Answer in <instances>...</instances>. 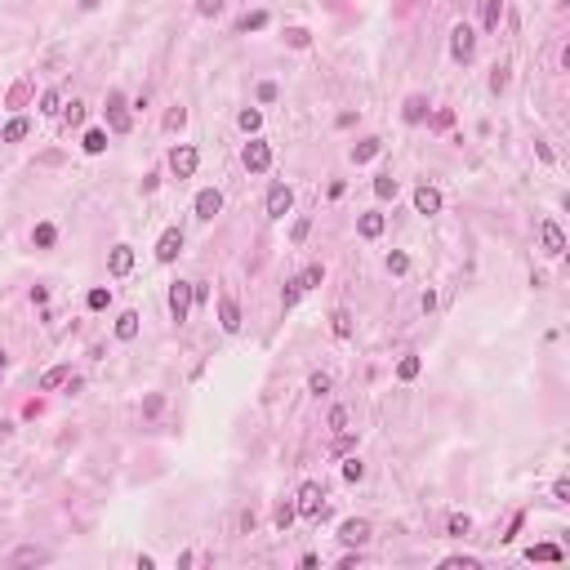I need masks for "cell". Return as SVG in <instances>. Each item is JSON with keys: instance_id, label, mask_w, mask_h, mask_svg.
Instances as JSON below:
<instances>
[{"instance_id": "5", "label": "cell", "mask_w": 570, "mask_h": 570, "mask_svg": "<svg viewBox=\"0 0 570 570\" xmlns=\"http://www.w3.org/2000/svg\"><path fill=\"white\" fill-rule=\"evenodd\" d=\"M196 160H201V151H196L192 142H178V147L169 151V169H174V178H192L196 174Z\"/></svg>"}, {"instance_id": "43", "label": "cell", "mask_w": 570, "mask_h": 570, "mask_svg": "<svg viewBox=\"0 0 570 570\" xmlns=\"http://www.w3.org/2000/svg\"><path fill=\"white\" fill-rule=\"evenodd\" d=\"M321 277H326V268H321V263H312V268L303 272V285H308V290H312V285H321Z\"/></svg>"}, {"instance_id": "35", "label": "cell", "mask_w": 570, "mask_h": 570, "mask_svg": "<svg viewBox=\"0 0 570 570\" xmlns=\"http://www.w3.org/2000/svg\"><path fill=\"white\" fill-rule=\"evenodd\" d=\"M441 566H445V570H477L481 562H477V557H445Z\"/></svg>"}, {"instance_id": "24", "label": "cell", "mask_w": 570, "mask_h": 570, "mask_svg": "<svg viewBox=\"0 0 570 570\" xmlns=\"http://www.w3.org/2000/svg\"><path fill=\"white\" fill-rule=\"evenodd\" d=\"M397 192H401V183H397L392 174H379V178H374V196H379V201H392Z\"/></svg>"}, {"instance_id": "16", "label": "cell", "mask_w": 570, "mask_h": 570, "mask_svg": "<svg viewBox=\"0 0 570 570\" xmlns=\"http://www.w3.org/2000/svg\"><path fill=\"white\" fill-rule=\"evenodd\" d=\"M383 227H388V218L379 214V210H370V214H361V223H357V232L366 236V241H374V236H383Z\"/></svg>"}, {"instance_id": "20", "label": "cell", "mask_w": 570, "mask_h": 570, "mask_svg": "<svg viewBox=\"0 0 570 570\" xmlns=\"http://www.w3.org/2000/svg\"><path fill=\"white\" fill-rule=\"evenodd\" d=\"M134 335H138V312H120V317H116V339H120V344H129Z\"/></svg>"}, {"instance_id": "49", "label": "cell", "mask_w": 570, "mask_h": 570, "mask_svg": "<svg viewBox=\"0 0 570 570\" xmlns=\"http://www.w3.org/2000/svg\"><path fill=\"white\" fill-rule=\"evenodd\" d=\"M553 499H557V503H566V499H570V481H566V477L553 486Z\"/></svg>"}, {"instance_id": "47", "label": "cell", "mask_w": 570, "mask_h": 570, "mask_svg": "<svg viewBox=\"0 0 570 570\" xmlns=\"http://www.w3.org/2000/svg\"><path fill=\"white\" fill-rule=\"evenodd\" d=\"M218 9H223V0H196V14H205V18H214Z\"/></svg>"}, {"instance_id": "45", "label": "cell", "mask_w": 570, "mask_h": 570, "mask_svg": "<svg viewBox=\"0 0 570 570\" xmlns=\"http://www.w3.org/2000/svg\"><path fill=\"white\" fill-rule=\"evenodd\" d=\"M352 445H357V436H352V432H339V436H335V454H348Z\"/></svg>"}, {"instance_id": "30", "label": "cell", "mask_w": 570, "mask_h": 570, "mask_svg": "<svg viewBox=\"0 0 570 570\" xmlns=\"http://www.w3.org/2000/svg\"><path fill=\"white\" fill-rule=\"evenodd\" d=\"M85 303H89L94 312H103V308H107V303H112V290H103V285H94V290L85 294Z\"/></svg>"}, {"instance_id": "25", "label": "cell", "mask_w": 570, "mask_h": 570, "mask_svg": "<svg viewBox=\"0 0 570 570\" xmlns=\"http://www.w3.org/2000/svg\"><path fill=\"white\" fill-rule=\"evenodd\" d=\"M419 370H423V361H419V357H401V361H397V379H401V383L419 379Z\"/></svg>"}, {"instance_id": "33", "label": "cell", "mask_w": 570, "mask_h": 570, "mask_svg": "<svg viewBox=\"0 0 570 570\" xmlns=\"http://www.w3.org/2000/svg\"><path fill=\"white\" fill-rule=\"evenodd\" d=\"M335 335H339V339H348V335H352V312H344V308L335 312Z\"/></svg>"}, {"instance_id": "41", "label": "cell", "mask_w": 570, "mask_h": 570, "mask_svg": "<svg viewBox=\"0 0 570 570\" xmlns=\"http://www.w3.org/2000/svg\"><path fill=\"white\" fill-rule=\"evenodd\" d=\"M27 94H32V89H27V81H18L14 89H9V107H23V103H27Z\"/></svg>"}, {"instance_id": "21", "label": "cell", "mask_w": 570, "mask_h": 570, "mask_svg": "<svg viewBox=\"0 0 570 570\" xmlns=\"http://www.w3.org/2000/svg\"><path fill=\"white\" fill-rule=\"evenodd\" d=\"M67 379H72V366H54V370H45L41 388H45V392H54V388H63Z\"/></svg>"}, {"instance_id": "36", "label": "cell", "mask_w": 570, "mask_h": 570, "mask_svg": "<svg viewBox=\"0 0 570 570\" xmlns=\"http://www.w3.org/2000/svg\"><path fill=\"white\" fill-rule=\"evenodd\" d=\"M285 41H290L294 50H308V45H312V36L303 32V27H290V32H285Z\"/></svg>"}, {"instance_id": "18", "label": "cell", "mask_w": 570, "mask_h": 570, "mask_svg": "<svg viewBox=\"0 0 570 570\" xmlns=\"http://www.w3.org/2000/svg\"><path fill=\"white\" fill-rule=\"evenodd\" d=\"M401 116L410 120V125H419V120L427 116V98H423V94H410V98H405V107H401Z\"/></svg>"}, {"instance_id": "31", "label": "cell", "mask_w": 570, "mask_h": 570, "mask_svg": "<svg viewBox=\"0 0 570 570\" xmlns=\"http://www.w3.org/2000/svg\"><path fill=\"white\" fill-rule=\"evenodd\" d=\"M468 530H472V517H468V512H454V517H450V535H454V539H463Z\"/></svg>"}, {"instance_id": "26", "label": "cell", "mask_w": 570, "mask_h": 570, "mask_svg": "<svg viewBox=\"0 0 570 570\" xmlns=\"http://www.w3.org/2000/svg\"><path fill=\"white\" fill-rule=\"evenodd\" d=\"M54 241H59V232H54V223H36V232H32V245H36V250H50Z\"/></svg>"}, {"instance_id": "27", "label": "cell", "mask_w": 570, "mask_h": 570, "mask_svg": "<svg viewBox=\"0 0 570 570\" xmlns=\"http://www.w3.org/2000/svg\"><path fill=\"white\" fill-rule=\"evenodd\" d=\"M379 147H383L379 138H366V142H357V147H352V160H357V165H366V160H374V156H379Z\"/></svg>"}, {"instance_id": "4", "label": "cell", "mask_w": 570, "mask_h": 570, "mask_svg": "<svg viewBox=\"0 0 570 570\" xmlns=\"http://www.w3.org/2000/svg\"><path fill=\"white\" fill-rule=\"evenodd\" d=\"M169 317H174L178 326L192 317V281H174L169 285Z\"/></svg>"}, {"instance_id": "14", "label": "cell", "mask_w": 570, "mask_h": 570, "mask_svg": "<svg viewBox=\"0 0 570 570\" xmlns=\"http://www.w3.org/2000/svg\"><path fill=\"white\" fill-rule=\"evenodd\" d=\"M414 210L419 214H441V192H436V187H414Z\"/></svg>"}, {"instance_id": "44", "label": "cell", "mask_w": 570, "mask_h": 570, "mask_svg": "<svg viewBox=\"0 0 570 570\" xmlns=\"http://www.w3.org/2000/svg\"><path fill=\"white\" fill-rule=\"evenodd\" d=\"M330 427H335V432H344V427H348V410H344V405L330 410Z\"/></svg>"}, {"instance_id": "46", "label": "cell", "mask_w": 570, "mask_h": 570, "mask_svg": "<svg viewBox=\"0 0 570 570\" xmlns=\"http://www.w3.org/2000/svg\"><path fill=\"white\" fill-rule=\"evenodd\" d=\"M490 89H495V94L508 89V67H495V76H490Z\"/></svg>"}, {"instance_id": "50", "label": "cell", "mask_w": 570, "mask_h": 570, "mask_svg": "<svg viewBox=\"0 0 570 570\" xmlns=\"http://www.w3.org/2000/svg\"><path fill=\"white\" fill-rule=\"evenodd\" d=\"M259 98H263V103H272V98H277V85L263 81V85H259Z\"/></svg>"}, {"instance_id": "6", "label": "cell", "mask_w": 570, "mask_h": 570, "mask_svg": "<svg viewBox=\"0 0 570 570\" xmlns=\"http://www.w3.org/2000/svg\"><path fill=\"white\" fill-rule=\"evenodd\" d=\"M539 241H544L548 259H562V254H566V232H562L557 218H544V223H539Z\"/></svg>"}, {"instance_id": "8", "label": "cell", "mask_w": 570, "mask_h": 570, "mask_svg": "<svg viewBox=\"0 0 570 570\" xmlns=\"http://www.w3.org/2000/svg\"><path fill=\"white\" fill-rule=\"evenodd\" d=\"M178 250H183V232H178V227H165V232H160V241H156V259L160 263H174Z\"/></svg>"}, {"instance_id": "42", "label": "cell", "mask_w": 570, "mask_h": 570, "mask_svg": "<svg viewBox=\"0 0 570 570\" xmlns=\"http://www.w3.org/2000/svg\"><path fill=\"white\" fill-rule=\"evenodd\" d=\"M41 112H45V116H54V112H59V89H45L41 94Z\"/></svg>"}, {"instance_id": "51", "label": "cell", "mask_w": 570, "mask_h": 570, "mask_svg": "<svg viewBox=\"0 0 570 570\" xmlns=\"http://www.w3.org/2000/svg\"><path fill=\"white\" fill-rule=\"evenodd\" d=\"M308 227H312V223H308V218H299V223H294V245H299V241H303V236H308Z\"/></svg>"}, {"instance_id": "32", "label": "cell", "mask_w": 570, "mask_h": 570, "mask_svg": "<svg viewBox=\"0 0 570 570\" xmlns=\"http://www.w3.org/2000/svg\"><path fill=\"white\" fill-rule=\"evenodd\" d=\"M294 517H299V508H294V503H277V526H281V530H290Z\"/></svg>"}, {"instance_id": "2", "label": "cell", "mask_w": 570, "mask_h": 570, "mask_svg": "<svg viewBox=\"0 0 570 570\" xmlns=\"http://www.w3.org/2000/svg\"><path fill=\"white\" fill-rule=\"evenodd\" d=\"M107 125H112V134H129V125H134V120H129V103H125V94L120 89H112L107 94Z\"/></svg>"}, {"instance_id": "10", "label": "cell", "mask_w": 570, "mask_h": 570, "mask_svg": "<svg viewBox=\"0 0 570 570\" xmlns=\"http://www.w3.org/2000/svg\"><path fill=\"white\" fill-rule=\"evenodd\" d=\"M218 326H223L227 335H236V330H241V308H236L232 294H223V299H218Z\"/></svg>"}, {"instance_id": "3", "label": "cell", "mask_w": 570, "mask_h": 570, "mask_svg": "<svg viewBox=\"0 0 570 570\" xmlns=\"http://www.w3.org/2000/svg\"><path fill=\"white\" fill-rule=\"evenodd\" d=\"M241 165L250 169V174H263V169L272 165V147H268L263 138H250V142L241 147Z\"/></svg>"}, {"instance_id": "13", "label": "cell", "mask_w": 570, "mask_h": 570, "mask_svg": "<svg viewBox=\"0 0 570 570\" xmlns=\"http://www.w3.org/2000/svg\"><path fill=\"white\" fill-rule=\"evenodd\" d=\"M129 268H134V245H116L107 259V272L112 277H129Z\"/></svg>"}, {"instance_id": "52", "label": "cell", "mask_w": 570, "mask_h": 570, "mask_svg": "<svg viewBox=\"0 0 570 570\" xmlns=\"http://www.w3.org/2000/svg\"><path fill=\"white\" fill-rule=\"evenodd\" d=\"M5 366H9V357H5V352H0V374H5Z\"/></svg>"}, {"instance_id": "15", "label": "cell", "mask_w": 570, "mask_h": 570, "mask_svg": "<svg viewBox=\"0 0 570 570\" xmlns=\"http://www.w3.org/2000/svg\"><path fill=\"white\" fill-rule=\"evenodd\" d=\"M41 562H50V553H45V548H36V544L9 553V566H41Z\"/></svg>"}, {"instance_id": "48", "label": "cell", "mask_w": 570, "mask_h": 570, "mask_svg": "<svg viewBox=\"0 0 570 570\" xmlns=\"http://www.w3.org/2000/svg\"><path fill=\"white\" fill-rule=\"evenodd\" d=\"M63 116H67V125H81V120H85V103H72Z\"/></svg>"}, {"instance_id": "29", "label": "cell", "mask_w": 570, "mask_h": 570, "mask_svg": "<svg viewBox=\"0 0 570 570\" xmlns=\"http://www.w3.org/2000/svg\"><path fill=\"white\" fill-rule=\"evenodd\" d=\"M388 272H392V277H405V272H410V254L392 250V254H388Z\"/></svg>"}, {"instance_id": "37", "label": "cell", "mask_w": 570, "mask_h": 570, "mask_svg": "<svg viewBox=\"0 0 570 570\" xmlns=\"http://www.w3.org/2000/svg\"><path fill=\"white\" fill-rule=\"evenodd\" d=\"M259 27H268V14H263V9H259V14H245V18H241V32H259Z\"/></svg>"}, {"instance_id": "23", "label": "cell", "mask_w": 570, "mask_h": 570, "mask_svg": "<svg viewBox=\"0 0 570 570\" xmlns=\"http://www.w3.org/2000/svg\"><path fill=\"white\" fill-rule=\"evenodd\" d=\"M27 129H32V125H27V116H14V120L5 125V134H0V142H23Z\"/></svg>"}, {"instance_id": "34", "label": "cell", "mask_w": 570, "mask_h": 570, "mask_svg": "<svg viewBox=\"0 0 570 570\" xmlns=\"http://www.w3.org/2000/svg\"><path fill=\"white\" fill-rule=\"evenodd\" d=\"M361 477H366V463H361L357 454H352V459L344 463V481H361Z\"/></svg>"}, {"instance_id": "9", "label": "cell", "mask_w": 570, "mask_h": 570, "mask_svg": "<svg viewBox=\"0 0 570 570\" xmlns=\"http://www.w3.org/2000/svg\"><path fill=\"white\" fill-rule=\"evenodd\" d=\"M290 205H294V192L285 183H272V192H268V218H285V214H290Z\"/></svg>"}, {"instance_id": "40", "label": "cell", "mask_w": 570, "mask_h": 570, "mask_svg": "<svg viewBox=\"0 0 570 570\" xmlns=\"http://www.w3.org/2000/svg\"><path fill=\"white\" fill-rule=\"evenodd\" d=\"M183 120H187V107H169L165 112V129H183Z\"/></svg>"}, {"instance_id": "17", "label": "cell", "mask_w": 570, "mask_h": 570, "mask_svg": "<svg viewBox=\"0 0 570 570\" xmlns=\"http://www.w3.org/2000/svg\"><path fill=\"white\" fill-rule=\"evenodd\" d=\"M499 18H503V0H481V27L486 32H499Z\"/></svg>"}, {"instance_id": "12", "label": "cell", "mask_w": 570, "mask_h": 570, "mask_svg": "<svg viewBox=\"0 0 570 570\" xmlns=\"http://www.w3.org/2000/svg\"><path fill=\"white\" fill-rule=\"evenodd\" d=\"M223 210V192L218 187H205V192H196V218H214Z\"/></svg>"}, {"instance_id": "39", "label": "cell", "mask_w": 570, "mask_h": 570, "mask_svg": "<svg viewBox=\"0 0 570 570\" xmlns=\"http://www.w3.org/2000/svg\"><path fill=\"white\" fill-rule=\"evenodd\" d=\"M308 392H312V397H326V392H330V374H312V379H308Z\"/></svg>"}, {"instance_id": "38", "label": "cell", "mask_w": 570, "mask_h": 570, "mask_svg": "<svg viewBox=\"0 0 570 570\" xmlns=\"http://www.w3.org/2000/svg\"><path fill=\"white\" fill-rule=\"evenodd\" d=\"M259 125H263V116H259L254 107H245V112H241V129H245V134H254Z\"/></svg>"}, {"instance_id": "28", "label": "cell", "mask_w": 570, "mask_h": 570, "mask_svg": "<svg viewBox=\"0 0 570 570\" xmlns=\"http://www.w3.org/2000/svg\"><path fill=\"white\" fill-rule=\"evenodd\" d=\"M303 290H308L303 277H290V281H285V290H281V303H285V308H294V303L303 299Z\"/></svg>"}, {"instance_id": "22", "label": "cell", "mask_w": 570, "mask_h": 570, "mask_svg": "<svg viewBox=\"0 0 570 570\" xmlns=\"http://www.w3.org/2000/svg\"><path fill=\"white\" fill-rule=\"evenodd\" d=\"M81 147L89 151V156H103V151H107V129H89V134L81 138Z\"/></svg>"}, {"instance_id": "19", "label": "cell", "mask_w": 570, "mask_h": 570, "mask_svg": "<svg viewBox=\"0 0 570 570\" xmlns=\"http://www.w3.org/2000/svg\"><path fill=\"white\" fill-rule=\"evenodd\" d=\"M562 548L557 544H535V548H526V562H562Z\"/></svg>"}, {"instance_id": "1", "label": "cell", "mask_w": 570, "mask_h": 570, "mask_svg": "<svg viewBox=\"0 0 570 570\" xmlns=\"http://www.w3.org/2000/svg\"><path fill=\"white\" fill-rule=\"evenodd\" d=\"M294 508H299V517L321 521V517H326V490H321L317 481H303V486H299V503H294Z\"/></svg>"}, {"instance_id": "7", "label": "cell", "mask_w": 570, "mask_h": 570, "mask_svg": "<svg viewBox=\"0 0 570 570\" xmlns=\"http://www.w3.org/2000/svg\"><path fill=\"white\" fill-rule=\"evenodd\" d=\"M450 54H454L459 63H468L472 54H477V32H472L468 23H459V27L450 32Z\"/></svg>"}, {"instance_id": "11", "label": "cell", "mask_w": 570, "mask_h": 570, "mask_svg": "<svg viewBox=\"0 0 570 570\" xmlns=\"http://www.w3.org/2000/svg\"><path fill=\"white\" fill-rule=\"evenodd\" d=\"M339 539H344V544H352V548L370 544V521H361V517L344 521V526H339Z\"/></svg>"}]
</instances>
